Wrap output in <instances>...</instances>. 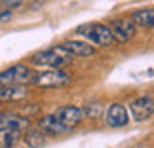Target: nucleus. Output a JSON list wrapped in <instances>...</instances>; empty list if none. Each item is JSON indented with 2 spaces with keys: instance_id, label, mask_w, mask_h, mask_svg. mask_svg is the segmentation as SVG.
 Wrapping results in <instances>:
<instances>
[{
  "instance_id": "f257e3e1",
  "label": "nucleus",
  "mask_w": 154,
  "mask_h": 148,
  "mask_svg": "<svg viewBox=\"0 0 154 148\" xmlns=\"http://www.w3.org/2000/svg\"><path fill=\"white\" fill-rule=\"evenodd\" d=\"M34 76L36 72L27 65H14L0 72V86H29L32 84Z\"/></svg>"
},
{
  "instance_id": "f03ea898",
  "label": "nucleus",
  "mask_w": 154,
  "mask_h": 148,
  "mask_svg": "<svg viewBox=\"0 0 154 148\" xmlns=\"http://www.w3.org/2000/svg\"><path fill=\"white\" fill-rule=\"evenodd\" d=\"M34 86L44 87V89H50V87H65L70 84V76L61 68H48L44 72H40L34 76L32 80Z\"/></svg>"
},
{
  "instance_id": "7ed1b4c3",
  "label": "nucleus",
  "mask_w": 154,
  "mask_h": 148,
  "mask_svg": "<svg viewBox=\"0 0 154 148\" xmlns=\"http://www.w3.org/2000/svg\"><path fill=\"white\" fill-rule=\"evenodd\" d=\"M78 34L86 36L88 40H91V42L97 44V46L114 44V38H112V34H110V29L106 25H99V23H95V25H88V27H80Z\"/></svg>"
},
{
  "instance_id": "20e7f679",
  "label": "nucleus",
  "mask_w": 154,
  "mask_h": 148,
  "mask_svg": "<svg viewBox=\"0 0 154 148\" xmlns=\"http://www.w3.org/2000/svg\"><path fill=\"white\" fill-rule=\"evenodd\" d=\"M109 29L114 42H120V44H126L135 36V23L131 21V17H120V19L110 21Z\"/></svg>"
},
{
  "instance_id": "39448f33",
  "label": "nucleus",
  "mask_w": 154,
  "mask_h": 148,
  "mask_svg": "<svg viewBox=\"0 0 154 148\" xmlns=\"http://www.w3.org/2000/svg\"><path fill=\"white\" fill-rule=\"evenodd\" d=\"M53 116H55L67 129H74L84 120V110H82L80 106H61V108H57L53 112Z\"/></svg>"
},
{
  "instance_id": "423d86ee",
  "label": "nucleus",
  "mask_w": 154,
  "mask_h": 148,
  "mask_svg": "<svg viewBox=\"0 0 154 148\" xmlns=\"http://www.w3.org/2000/svg\"><path fill=\"white\" fill-rule=\"evenodd\" d=\"M31 63L34 67H44V68H63L69 61H65L63 57H59L53 50H44L38 51L31 57Z\"/></svg>"
},
{
  "instance_id": "0eeeda50",
  "label": "nucleus",
  "mask_w": 154,
  "mask_h": 148,
  "mask_svg": "<svg viewBox=\"0 0 154 148\" xmlns=\"http://www.w3.org/2000/svg\"><path fill=\"white\" fill-rule=\"evenodd\" d=\"M129 112H131L133 120H146L154 114V99L152 97H139L129 104Z\"/></svg>"
},
{
  "instance_id": "6e6552de",
  "label": "nucleus",
  "mask_w": 154,
  "mask_h": 148,
  "mask_svg": "<svg viewBox=\"0 0 154 148\" xmlns=\"http://www.w3.org/2000/svg\"><path fill=\"white\" fill-rule=\"evenodd\" d=\"M106 123H109L110 127H124L128 125L129 122V114H128V108L124 104H110L109 108H106Z\"/></svg>"
},
{
  "instance_id": "1a4fd4ad",
  "label": "nucleus",
  "mask_w": 154,
  "mask_h": 148,
  "mask_svg": "<svg viewBox=\"0 0 154 148\" xmlns=\"http://www.w3.org/2000/svg\"><path fill=\"white\" fill-rule=\"evenodd\" d=\"M38 129H40V131H44L46 135H65V133H69V131H70V129L65 127L63 123L59 122L53 114L44 116L42 120L38 122Z\"/></svg>"
},
{
  "instance_id": "9d476101",
  "label": "nucleus",
  "mask_w": 154,
  "mask_h": 148,
  "mask_svg": "<svg viewBox=\"0 0 154 148\" xmlns=\"http://www.w3.org/2000/svg\"><path fill=\"white\" fill-rule=\"evenodd\" d=\"M65 50H67L72 57H90L95 53V48L86 42H80V40H67V42L61 44Z\"/></svg>"
},
{
  "instance_id": "9b49d317",
  "label": "nucleus",
  "mask_w": 154,
  "mask_h": 148,
  "mask_svg": "<svg viewBox=\"0 0 154 148\" xmlns=\"http://www.w3.org/2000/svg\"><path fill=\"white\" fill-rule=\"evenodd\" d=\"M29 89L25 86H0V103L2 101H25Z\"/></svg>"
},
{
  "instance_id": "f8f14e48",
  "label": "nucleus",
  "mask_w": 154,
  "mask_h": 148,
  "mask_svg": "<svg viewBox=\"0 0 154 148\" xmlns=\"http://www.w3.org/2000/svg\"><path fill=\"white\" fill-rule=\"evenodd\" d=\"M25 143L31 148H40L48 143V135L44 131H40L38 127H34V129L29 127V129H25Z\"/></svg>"
},
{
  "instance_id": "ddd939ff",
  "label": "nucleus",
  "mask_w": 154,
  "mask_h": 148,
  "mask_svg": "<svg viewBox=\"0 0 154 148\" xmlns=\"http://www.w3.org/2000/svg\"><path fill=\"white\" fill-rule=\"evenodd\" d=\"M21 137V131L15 127H2L0 129V148H14Z\"/></svg>"
},
{
  "instance_id": "4468645a",
  "label": "nucleus",
  "mask_w": 154,
  "mask_h": 148,
  "mask_svg": "<svg viewBox=\"0 0 154 148\" xmlns=\"http://www.w3.org/2000/svg\"><path fill=\"white\" fill-rule=\"evenodd\" d=\"M131 21L135 23V27L154 29V10H141V11H135V14L131 15Z\"/></svg>"
},
{
  "instance_id": "2eb2a0df",
  "label": "nucleus",
  "mask_w": 154,
  "mask_h": 148,
  "mask_svg": "<svg viewBox=\"0 0 154 148\" xmlns=\"http://www.w3.org/2000/svg\"><path fill=\"white\" fill-rule=\"evenodd\" d=\"M82 110H84V116L91 118V120H97V118H101V114H103V106L99 103L86 104V108H82Z\"/></svg>"
},
{
  "instance_id": "dca6fc26",
  "label": "nucleus",
  "mask_w": 154,
  "mask_h": 148,
  "mask_svg": "<svg viewBox=\"0 0 154 148\" xmlns=\"http://www.w3.org/2000/svg\"><path fill=\"white\" fill-rule=\"evenodd\" d=\"M2 2H4V6L8 10H14V8H17V6H21L23 0H2Z\"/></svg>"
},
{
  "instance_id": "f3484780",
  "label": "nucleus",
  "mask_w": 154,
  "mask_h": 148,
  "mask_svg": "<svg viewBox=\"0 0 154 148\" xmlns=\"http://www.w3.org/2000/svg\"><path fill=\"white\" fill-rule=\"evenodd\" d=\"M8 19H11V10L2 11V15H0V21H8Z\"/></svg>"
}]
</instances>
